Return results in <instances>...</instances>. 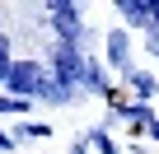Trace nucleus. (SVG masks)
<instances>
[{"instance_id": "nucleus-7", "label": "nucleus", "mask_w": 159, "mask_h": 154, "mask_svg": "<svg viewBox=\"0 0 159 154\" xmlns=\"http://www.w3.org/2000/svg\"><path fill=\"white\" fill-rule=\"evenodd\" d=\"M117 19L126 33H150L154 28V0H117Z\"/></svg>"}, {"instance_id": "nucleus-9", "label": "nucleus", "mask_w": 159, "mask_h": 154, "mask_svg": "<svg viewBox=\"0 0 159 154\" xmlns=\"http://www.w3.org/2000/svg\"><path fill=\"white\" fill-rule=\"evenodd\" d=\"M80 98H84L80 89H70V84L52 80V75H47V84H42V94H38V103H52V108H70V103H80Z\"/></svg>"}, {"instance_id": "nucleus-15", "label": "nucleus", "mask_w": 159, "mask_h": 154, "mask_svg": "<svg viewBox=\"0 0 159 154\" xmlns=\"http://www.w3.org/2000/svg\"><path fill=\"white\" fill-rule=\"evenodd\" d=\"M89 149H94V145H89V131H84V135H75V140H70V154H89Z\"/></svg>"}, {"instance_id": "nucleus-17", "label": "nucleus", "mask_w": 159, "mask_h": 154, "mask_svg": "<svg viewBox=\"0 0 159 154\" xmlns=\"http://www.w3.org/2000/svg\"><path fill=\"white\" fill-rule=\"evenodd\" d=\"M145 140H159V117L150 121V135H145Z\"/></svg>"}, {"instance_id": "nucleus-5", "label": "nucleus", "mask_w": 159, "mask_h": 154, "mask_svg": "<svg viewBox=\"0 0 159 154\" xmlns=\"http://www.w3.org/2000/svg\"><path fill=\"white\" fill-rule=\"evenodd\" d=\"M131 51H136V47H131V33H126L122 24L103 33V65H108L112 75H126V70L136 65V61H131Z\"/></svg>"}, {"instance_id": "nucleus-1", "label": "nucleus", "mask_w": 159, "mask_h": 154, "mask_svg": "<svg viewBox=\"0 0 159 154\" xmlns=\"http://www.w3.org/2000/svg\"><path fill=\"white\" fill-rule=\"evenodd\" d=\"M38 14H42V28L52 33V42H70V47L94 56L98 33H94V24H84V5H75V0H52V5H42Z\"/></svg>"}, {"instance_id": "nucleus-12", "label": "nucleus", "mask_w": 159, "mask_h": 154, "mask_svg": "<svg viewBox=\"0 0 159 154\" xmlns=\"http://www.w3.org/2000/svg\"><path fill=\"white\" fill-rule=\"evenodd\" d=\"M89 145H94L98 154H122V145L112 140V131H108V126H94V131H89Z\"/></svg>"}, {"instance_id": "nucleus-6", "label": "nucleus", "mask_w": 159, "mask_h": 154, "mask_svg": "<svg viewBox=\"0 0 159 154\" xmlns=\"http://www.w3.org/2000/svg\"><path fill=\"white\" fill-rule=\"evenodd\" d=\"M80 94H94V98H117V89H112V70L103 65V56H89V61H84Z\"/></svg>"}, {"instance_id": "nucleus-4", "label": "nucleus", "mask_w": 159, "mask_h": 154, "mask_svg": "<svg viewBox=\"0 0 159 154\" xmlns=\"http://www.w3.org/2000/svg\"><path fill=\"white\" fill-rule=\"evenodd\" d=\"M159 112H154V103H140V98H108V126L112 121H122L131 135H150V121H154Z\"/></svg>"}, {"instance_id": "nucleus-16", "label": "nucleus", "mask_w": 159, "mask_h": 154, "mask_svg": "<svg viewBox=\"0 0 159 154\" xmlns=\"http://www.w3.org/2000/svg\"><path fill=\"white\" fill-rule=\"evenodd\" d=\"M145 51L159 61V28H150V33H145Z\"/></svg>"}, {"instance_id": "nucleus-11", "label": "nucleus", "mask_w": 159, "mask_h": 154, "mask_svg": "<svg viewBox=\"0 0 159 154\" xmlns=\"http://www.w3.org/2000/svg\"><path fill=\"white\" fill-rule=\"evenodd\" d=\"M14 37L10 33H0V89H5V80H10V70H14Z\"/></svg>"}, {"instance_id": "nucleus-13", "label": "nucleus", "mask_w": 159, "mask_h": 154, "mask_svg": "<svg viewBox=\"0 0 159 154\" xmlns=\"http://www.w3.org/2000/svg\"><path fill=\"white\" fill-rule=\"evenodd\" d=\"M33 103L28 98H14V94H0V117H14V121H24V112H28Z\"/></svg>"}, {"instance_id": "nucleus-2", "label": "nucleus", "mask_w": 159, "mask_h": 154, "mask_svg": "<svg viewBox=\"0 0 159 154\" xmlns=\"http://www.w3.org/2000/svg\"><path fill=\"white\" fill-rule=\"evenodd\" d=\"M42 84H47V61H38V56H19V61H14V70H10V80H5V94L38 103Z\"/></svg>"}, {"instance_id": "nucleus-3", "label": "nucleus", "mask_w": 159, "mask_h": 154, "mask_svg": "<svg viewBox=\"0 0 159 154\" xmlns=\"http://www.w3.org/2000/svg\"><path fill=\"white\" fill-rule=\"evenodd\" d=\"M42 61H47V75H52V80H61V84L80 89V75H84L89 51H80V47H70V42H52V51H47Z\"/></svg>"}, {"instance_id": "nucleus-8", "label": "nucleus", "mask_w": 159, "mask_h": 154, "mask_svg": "<svg viewBox=\"0 0 159 154\" xmlns=\"http://www.w3.org/2000/svg\"><path fill=\"white\" fill-rule=\"evenodd\" d=\"M122 80V89H131V98H140V103H154L159 98V80L145 70V65H131L126 75H117Z\"/></svg>"}, {"instance_id": "nucleus-14", "label": "nucleus", "mask_w": 159, "mask_h": 154, "mask_svg": "<svg viewBox=\"0 0 159 154\" xmlns=\"http://www.w3.org/2000/svg\"><path fill=\"white\" fill-rule=\"evenodd\" d=\"M14 149H19V140H14L5 126H0V154H14Z\"/></svg>"}, {"instance_id": "nucleus-10", "label": "nucleus", "mask_w": 159, "mask_h": 154, "mask_svg": "<svg viewBox=\"0 0 159 154\" xmlns=\"http://www.w3.org/2000/svg\"><path fill=\"white\" fill-rule=\"evenodd\" d=\"M10 135H14L19 145H24V140H47V135H52V126H47V121H14V131H10Z\"/></svg>"}]
</instances>
